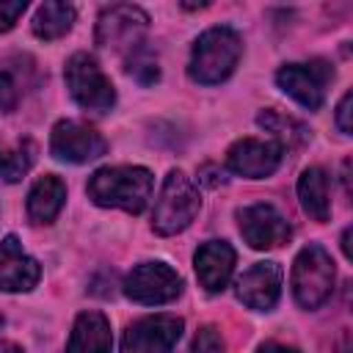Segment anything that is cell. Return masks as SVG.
Instances as JSON below:
<instances>
[{
  "label": "cell",
  "instance_id": "2",
  "mask_svg": "<svg viewBox=\"0 0 353 353\" xmlns=\"http://www.w3.org/2000/svg\"><path fill=\"white\" fill-rule=\"evenodd\" d=\"M240 52H243V41L232 28H226V25L210 28L193 44L188 74H190V80H196L201 85L223 83L234 72Z\"/></svg>",
  "mask_w": 353,
  "mask_h": 353
},
{
  "label": "cell",
  "instance_id": "7",
  "mask_svg": "<svg viewBox=\"0 0 353 353\" xmlns=\"http://www.w3.org/2000/svg\"><path fill=\"white\" fill-rule=\"evenodd\" d=\"M124 292L130 301L143 306H160L174 301L182 292V279L165 262H141L124 281Z\"/></svg>",
  "mask_w": 353,
  "mask_h": 353
},
{
  "label": "cell",
  "instance_id": "23",
  "mask_svg": "<svg viewBox=\"0 0 353 353\" xmlns=\"http://www.w3.org/2000/svg\"><path fill=\"white\" fill-rule=\"evenodd\" d=\"M193 353H223V339L215 325L199 328V334L193 339Z\"/></svg>",
  "mask_w": 353,
  "mask_h": 353
},
{
  "label": "cell",
  "instance_id": "12",
  "mask_svg": "<svg viewBox=\"0 0 353 353\" xmlns=\"http://www.w3.org/2000/svg\"><path fill=\"white\" fill-rule=\"evenodd\" d=\"M284 157V146L276 141H262V138H243L237 143H232L229 154H226V165L229 171L248 176V179H262L270 176Z\"/></svg>",
  "mask_w": 353,
  "mask_h": 353
},
{
  "label": "cell",
  "instance_id": "29",
  "mask_svg": "<svg viewBox=\"0 0 353 353\" xmlns=\"http://www.w3.org/2000/svg\"><path fill=\"white\" fill-rule=\"evenodd\" d=\"M0 323H3V320H0Z\"/></svg>",
  "mask_w": 353,
  "mask_h": 353
},
{
  "label": "cell",
  "instance_id": "4",
  "mask_svg": "<svg viewBox=\"0 0 353 353\" xmlns=\"http://www.w3.org/2000/svg\"><path fill=\"white\" fill-rule=\"evenodd\" d=\"M334 290V262L328 251L317 243L301 248L292 265V295L301 309H317L331 298Z\"/></svg>",
  "mask_w": 353,
  "mask_h": 353
},
{
  "label": "cell",
  "instance_id": "6",
  "mask_svg": "<svg viewBox=\"0 0 353 353\" xmlns=\"http://www.w3.org/2000/svg\"><path fill=\"white\" fill-rule=\"evenodd\" d=\"M149 28V17L143 8L130 3L108 6L97 19V44L110 50H135Z\"/></svg>",
  "mask_w": 353,
  "mask_h": 353
},
{
  "label": "cell",
  "instance_id": "19",
  "mask_svg": "<svg viewBox=\"0 0 353 353\" xmlns=\"http://www.w3.org/2000/svg\"><path fill=\"white\" fill-rule=\"evenodd\" d=\"M72 22H74V6L41 3L36 8V17H33V33L44 41H52V39H61L63 33H69Z\"/></svg>",
  "mask_w": 353,
  "mask_h": 353
},
{
  "label": "cell",
  "instance_id": "21",
  "mask_svg": "<svg viewBox=\"0 0 353 353\" xmlns=\"http://www.w3.org/2000/svg\"><path fill=\"white\" fill-rule=\"evenodd\" d=\"M256 121H259L268 132H273V135H276V143H281V146L306 138V127H303V124H298L295 119L281 116V113H276V110H265V113H259Z\"/></svg>",
  "mask_w": 353,
  "mask_h": 353
},
{
  "label": "cell",
  "instance_id": "22",
  "mask_svg": "<svg viewBox=\"0 0 353 353\" xmlns=\"http://www.w3.org/2000/svg\"><path fill=\"white\" fill-rule=\"evenodd\" d=\"M127 72H130L138 83H143V85H152V83H157V77H160L157 61H154L146 50H141V47H135V50L130 52V58H127Z\"/></svg>",
  "mask_w": 353,
  "mask_h": 353
},
{
  "label": "cell",
  "instance_id": "1",
  "mask_svg": "<svg viewBox=\"0 0 353 353\" xmlns=\"http://www.w3.org/2000/svg\"><path fill=\"white\" fill-rule=\"evenodd\" d=\"M152 174L143 165H108L91 174L85 190L99 207H116L124 212H141L152 199Z\"/></svg>",
  "mask_w": 353,
  "mask_h": 353
},
{
  "label": "cell",
  "instance_id": "27",
  "mask_svg": "<svg viewBox=\"0 0 353 353\" xmlns=\"http://www.w3.org/2000/svg\"><path fill=\"white\" fill-rule=\"evenodd\" d=\"M256 353H298L295 347H287V345H276V342H268V345H262Z\"/></svg>",
  "mask_w": 353,
  "mask_h": 353
},
{
  "label": "cell",
  "instance_id": "3",
  "mask_svg": "<svg viewBox=\"0 0 353 353\" xmlns=\"http://www.w3.org/2000/svg\"><path fill=\"white\" fill-rule=\"evenodd\" d=\"M199 207H201V199H199L196 185L182 171H171L154 201L152 226L157 234H165V237L176 234L193 223V218L199 215Z\"/></svg>",
  "mask_w": 353,
  "mask_h": 353
},
{
  "label": "cell",
  "instance_id": "13",
  "mask_svg": "<svg viewBox=\"0 0 353 353\" xmlns=\"http://www.w3.org/2000/svg\"><path fill=\"white\" fill-rule=\"evenodd\" d=\"M281 295V268L276 262H256L237 279V298L256 312L276 306Z\"/></svg>",
  "mask_w": 353,
  "mask_h": 353
},
{
  "label": "cell",
  "instance_id": "18",
  "mask_svg": "<svg viewBox=\"0 0 353 353\" xmlns=\"http://www.w3.org/2000/svg\"><path fill=\"white\" fill-rule=\"evenodd\" d=\"M298 199H301V207L309 212V218L314 221H328L331 215V199H328V176L323 168L317 165H309L301 179H298Z\"/></svg>",
  "mask_w": 353,
  "mask_h": 353
},
{
  "label": "cell",
  "instance_id": "5",
  "mask_svg": "<svg viewBox=\"0 0 353 353\" xmlns=\"http://www.w3.org/2000/svg\"><path fill=\"white\" fill-rule=\"evenodd\" d=\"M66 85L72 99L94 113H105L113 108L116 102V91L110 85V80L105 77V72L99 69V63L88 55V52H74L66 61Z\"/></svg>",
  "mask_w": 353,
  "mask_h": 353
},
{
  "label": "cell",
  "instance_id": "14",
  "mask_svg": "<svg viewBox=\"0 0 353 353\" xmlns=\"http://www.w3.org/2000/svg\"><path fill=\"white\" fill-rule=\"evenodd\" d=\"M41 268L33 256H28L14 234L0 240V290L6 292H28L36 287Z\"/></svg>",
  "mask_w": 353,
  "mask_h": 353
},
{
  "label": "cell",
  "instance_id": "26",
  "mask_svg": "<svg viewBox=\"0 0 353 353\" xmlns=\"http://www.w3.org/2000/svg\"><path fill=\"white\" fill-rule=\"evenodd\" d=\"M350 102H353V94L345 91V97H342L339 105H336V124H339V130H342L345 135L350 132Z\"/></svg>",
  "mask_w": 353,
  "mask_h": 353
},
{
  "label": "cell",
  "instance_id": "16",
  "mask_svg": "<svg viewBox=\"0 0 353 353\" xmlns=\"http://www.w3.org/2000/svg\"><path fill=\"white\" fill-rule=\"evenodd\" d=\"M110 345H113V334L102 312L77 314L72 334H69L66 353H110Z\"/></svg>",
  "mask_w": 353,
  "mask_h": 353
},
{
  "label": "cell",
  "instance_id": "9",
  "mask_svg": "<svg viewBox=\"0 0 353 353\" xmlns=\"http://www.w3.org/2000/svg\"><path fill=\"white\" fill-rule=\"evenodd\" d=\"M334 77V69L325 61L312 63H287L276 72V83L284 94H290L298 105L317 110L325 99V85Z\"/></svg>",
  "mask_w": 353,
  "mask_h": 353
},
{
  "label": "cell",
  "instance_id": "17",
  "mask_svg": "<svg viewBox=\"0 0 353 353\" xmlns=\"http://www.w3.org/2000/svg\"><path fill=\"white\" fill-rule=\"evenodd\" d=\"M66 201V185L55 174H44L28 193V218L33 223H50Z\"/></svg>",
  "mask_w": 353,
  "mask_h": 353
},
{
  "label": "cell",
  "instance_id": "11",
  "mask_svg": "<svg viewBox=\"0 0 353 353\" xmlns=\"http://www.w3.org/2000/svg\"><path fill=\"white\" fill-rule=\"evenodd\" d=\"M237 221H240V232H243L245 243L251 248H256V251L279 248L292 234L287 218L273 204H251V207H243L237 212Z\"/></svg>",
  "mask_w": 353,
  "mask_h": 353
},
{
  "label": "cell",
  "instance_id": "25",
  "mask_svg": "<svg viewBox=\"0 0 353 353\" xmlns=\"http://www.w3.org/2000/svg\"><path fill=\"white\" fill-rule=\"evenodd\" d=\"M25 14V0H0V33L11 30Z\"/></svg>",
  "mask_w": 353,
  "mask_h": 353
},
{
  "label": "cell",
  "instance_id": "24",
  "mask_svg": "<svg viewBox=\"0 0 353 353\" xmlns=\"http://www.w3.org/2000/svg\"><path fill=\"white\" fill-rule=\"evenodd\" d=\"M19 102V88H17V80L8 74V72H0V110L3 113H11Z\"/></svg>",
  "mask_w": 353,
  "mask_h": 353
},
{
  "label": "cell",
  "instance_id": "15",
  "mask_svg": "<svg viewBox=\"0 0 353 353\" xmlns=\"http://www.w3.org/2000/svg\"><path fill=\"white\" fill-rule=\"evenodd\" d=\"M196 276L207 292H218L226 287L234 270V248L223 240H210L196 251Z\"/></svg>",
  "mask_w": 353,
  "mask_h": 353
},
{
  "label": "cell",
  "instance_id": "28",
  "mask_svg": "<svg viewBox=\"0 0 353 353\" xmlns=\"http://www.w3.org/2000/svg\"><path fill=\"white\" fill-rule=\"evenodd\" d=\"M0 353H22V347L8 342V339H0Z\"/></svg>",
  "mask_w": 353,
  "mask_h": 353
},
{
  "label": "cell",
  "instance_id": "8",
  "mask_svg": "<svg viewBox=\"0 0 353 353\" xmlns=\"http://www.w3.org/2000/svg\"><path fill=\"white\" fill-rule=\"evenodd\" d=\"M182 336V317L149 314L135 320L121 336V353H171Z\"/></svg>",
  "mask_w": 353,
  "mask_h": 353
},
{
  "label": "cell",
  "instance_id": "10",
  "mask_svg": "<svg viewBox=\"0 0 353 353\" xmlns=\"http://www.w3.org/2000/svg\"><path fill=\"white\" fill-rule=\"evenodd\" d=\"M50 152L52 157L63 163H88V160L102 157L108 152V143L94 127L74 121V119H63L52 127Z\"/></svg>",
  "mask_w": 353,
  "mask_h": 353
},
{
  "label": "cell",
  "instance_id": "20",
  "mask_svg": "<svg viewBox=\"0 0 353 353\" xmlns=\"http://www.w3.org/2000/svg\"><path fill=\"white\" fill-rule=\"evenodd\" d=\"M33 154H36V146L30 141L17 143L11 152H6L0 157V179L3 182H19L28 174V168L33 165Z\"/></svg>",
  "mask_w": 353,
  "mask_h": 353
}]
</instances>
